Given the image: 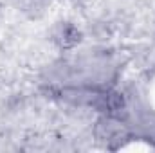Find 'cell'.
Returning <instances> with one entry per match:
<instances>
[{
  "label": "cell",
  "instance_id": "cell-4",
  "mask_svg": "<svg viewBox=\"0 0 155 153\" xmlns=\"http://www.w3.org/2000/svg\"><path fill=\"white\" fill-rule=\"evenodd\" d=\"M11 2L18 11H22L24 15H29V16H40L49 5L52 0H7Z\"/></svg>",
  "mask_w": 155,
  "mask_h": 153
},
{
  "label": "cell",
  "instance_id": "cell-1",
  "mask_svg": "<svg viewBox=\"0 0 155 153\" xmlns=\"http://www.w3.org/2000/svg\"><path fill=\"white\" fill-rule=\"evenodd\" d=\"M69 54L71 56H65L67 61L65 85H83L90 88L119 86L124 61L117 50L107 45H92V47H79Z\"/></svg>",
  "mask_w": 155,
  "mask_h": 153
},
{
  "label": "cell",
  "instance_id": "cell-2",
  "mask_svg": "<svg viewBox=\"0 0 155 153\" xmlns=\"http://www.w3.org/2000/svg\"><path fill=\"white\" fill-rule=\"evenodd\" d=\"M92 135L107 150H119L124 148L130 141H135L132 128L123 117L107 114L96 115V121L92 124Z\"/></svg>",
  "mask_w": 155,
  "mask_h": 153
},
{
  "label": "cell",
  "instance_id": "cell-5",
  "mask_svg": "<svg viewBox=\"0 0 155 153\" xmlns=\"http://www.w3.org/2000/svg\"><path fill=\"white\" fill-rule=\"evenodd\" d=\"M152 52H153V56H155V31H153V34H152Z\"/></svg>",
  "mask_w": 155,
  "mask_h": 153
},
{
  "label": "cell",
  "instance_id": "cell-3",
  "mask_svg": "<svg viewBox=\"0 0 155 153\" xmlns=\"http://www.w3.org/2000/svg\"><path fill=\"white\" fill-rule=\"evenodd\" d=\"M49 40L51 43L63 54H69L81 47L85 34L81 27L72 20H58L49 29Z\"/></svg>",
  "mask_w": 155,
  "mask_h": 153
},
{
  "label": "cell",
  "instance_id": "cell-6",
  "mask_svg": "<svg viewBox=\"0 0 155 153\" xmlns=\"http://www.w3.org/2000/svg\"><path fill=\"white\" fill-rule=\"evenodd\" d=\"M5 2H7V0H0V9H2V7L5 5Z\"/></svg>",
  "mask_w": 155,
  "mask_h": 153
},
{
  "label": "cell",
  "instance_id": "cell-7",
  "mask_svg": "<svg viewBox=\"0 0 155 153\" xmlns=\"http://www.w3.org/2000/svg\"><path fill=\"white\" fill-rule=\"evenodd\" d=\"M153 150H155V148H153Z\"/></svg>",
  "mask_w": 155,
  "mask_h": 153
}]
</instances>
